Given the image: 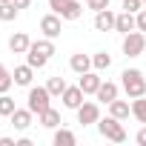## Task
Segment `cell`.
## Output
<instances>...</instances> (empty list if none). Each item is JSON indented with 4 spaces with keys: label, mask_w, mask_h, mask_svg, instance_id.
Returning <instances> with one entry per match:
<instances>
[{
    "label": "cell",
    "mask_w": 146,
    "mask_h": 146,
    "mask_svg": "<svg viewBox=\"0 0 146 146\" xmlns=\"http://www.w3.org/2000/svg\"><path fill=\"white\" fill-rule=\"evenodd\" d=\"M12 83H15L12 72H9L3 63H0V95H3V92H9V89H12Z\"/></svg>",
    "instance_id": "cell-26"
},
{
    "label": "cell",
    "mask_w": 146,
    "mask_h": 146,
    "mask_svg": "<svg viewBox=\"0 0 146 146\" xmlns=\"http://www.w3.org/2000/svg\"><path fill=\"white\" fill-rule=\"evenodd\" d=\"M15 6H17V9H29V6H32V0H15Z\"/></svg>",
    "instance_id": "cell-34"
},
{
    "label": "cell",
    "mask_w": 146,
    "mask_h": 146,
    "mask_svg": "<svg viewBox=\"0 0 146 146\" xmlns=\"http://www.w3.org/2000/svg\"><path fill=\"white\" fill-rule=\"evenodd\" d=\"M117 92H120V86H117V83H112V80H106V83H100V89H98V95H95V98H98L100 103H106V106H109V103L117 98Z\"/></svg>",
    "instance_id": "cell-14"
},
{
    "label": "cell",
    "mask_w": 146,
    "mask_h": 146,
    "mask_svg": "<svg viewBox=\"0 0 146 146\" xmlns=\"http://www.w3.org/2000/svg\"><path fill=\"white\" fill-rule=\"evenodd\" d=\"M115 20H117V15H115L112 9L95 12V29H98V32H112V29H115Z\"/></svg>",
    "instance_id": "cell-9"
},
{
    "label": "cell",
    "mask_w": 146,
    "mask_h": 146,
    "mask_svg": "<svg viewBox=\"0 0 146 146\" xmlns=\"http://www.w3.org/2000/svg\"><path fill=\"white\" fill-rule=\"evenodd\" d=\"M135 17H137V29H140V32H146V9H140Z\"/></svg>",
    "instance_id": "cell-30"
},
{
    "label": "cell",
    "mask_w": 146,
    "mask_h": 146,
    "mask_svg": "<svg viewBox=\"0 0 146 146\" xmlns=\"http://www.w3.org/2000/svg\"><path fill=\"white\" fill-rule=\"evenodd\" d=\"M135 29H137V17H135L132 12H120V15H117V20H115V32L129 35V32H135Z\"/></svg>",
    "instance_id": "cell-12"
},
{
    "label": "cell",
    "mask_w": 146,
    "mask_h": 146,
    "mask_svg": "<svg viewBox=\"0 0 146 146\" xmlns=\"http://www.w3.org/2000/svg\"><path fill=\"white\" fill-rule=\"evenodd\" d=\"M143 49H146V35H143L140 29L123 35V54H126V57H140Z\"/></svg>",
    "instance_id": "cell-4"
},
{
    "label": "cell",
    "mask_w": 146,
    "mask_h": 146,
    "mask_svg": "<svg viewBox=\"0 0 146 146\" xmlns=\"http://www.w3.org/2000/svg\"><path fill=\"white\" fill-rule=\"evenodd\" d=\"M66 3V0H49V6H52V12H60V6Z\"/></svg>",
    "instance_id": "cell-32"
},
{
    "label": "cell",
    "mask_w": 146,
    "mask_h": 146,
    "mask_svg": "<svg viewBox=\"0 0 146 146\" xmlns=\"http://www.w3.org/2000/svg\"><path fill=\"white\" fill-rule=\"evenodd\" d=\"M83 3H86V0H83Z\"/></svg>",
    "instance_id": "cell-37"
},
{
    "label": "cell",
    "mask_w": 146,
    "mask_h": 146,
    "mask_svg": "<svg viewBox=\"0 0 146 146\" xmlns=\"http://www.w3.org/2000/svg\"><path fill=\"white\" fill-rule=\"evenodd\" d=\"M92 66H95L98 72H106V69L112 66V57H109L106 52H98V54H92Z\"/></svg>",
    "instance_id": "cell-25"
},
{
    "label": "cell",
    "mask_w": 146,
    "mask_h": 146,
    "mask_svg": "<svg viewBox=\"0 0 146 146\" xmlns=\"http://www.w3.org/2000/svg\"><path fill=\"white\" fill-rule=\"evenodd\" d=\"M98 120H100V106L92 103V100H83V103L78 106V123H80V126H92V123H98Z\"/></svg>",
    "instance_id": "cell-6"
},
{
    "label": "cell",
    "mask_w": 146,
    "mask_h": 146,
    "mask_svg": "<svg viewBox=\"0 0 146 146\" xmlns=\"http://www.w3.org/2000/svg\"><path fill=\"white\" fill-rule=\"evenodd\" d=\"M86 6L92 12H103V9H109V0H86Z\"/></svg>",
    "instance_id": "cell-29"
},
{
    "label": "cell",
    "mask_w": 146,
    "mask_h": 146,
    "mask_svg": "<svg viewBox=\"0 0 146 146\" xmlns=\"http://www.w3.org/2000/svg\"><path fill=\"white\" fill-rule=\"evenodd\" d=\"M63 17L57 15V12H52V15H43L40 17V32H43V37H60V32H63V23H60Z\"/></svg>",
    "instance_id": "cell-5"
},
{
    "label": "cell",
    "mask_w": 146,
    "mask_h": 146,
    "mask_svg": "<svg viewBox=\"0 0 146 146\" xmlns=\"http://www.w3.org/2000/svg\"><path fill=\"white\" fill-rule=\"evenodd\" d=\"M0 3H6V0H0Z\"/></svg>",
    "instance_id": "cell-35"
},
{
    "label": "cell",
    "mask_w": 146,
    "mask_h": 146,
    "mask_svg": "<svg viewBox=\"0 0 146 146\" xmlns=\"http://www.w3.org/2000/svg\"><path fill=\"white\" fill-rule=\"evenodd\" d=\"M100 83H103V78L98 75V72H83L80 75V80H78V86L83 89V95H98V89H100Z\"/></svg>",
    "instance_id": "cell-7"
},
{
    "label": "cell",
    "mask_w": 146,
    "mask_h": 146,
    "mask_svg": "<svg viewBox=\"0 0 146 146\" xmlns=\"http://www.w3.org/2000/svg\"><path fill=\"white\" fill-rule=\"evenodd\" d=\"M17 6H15V0H6V3H0V20L3 23H12L15 17H17Z\"/></svg>",
    "instance_id": "cell-22"
},
{
    "label": "cell",
    "mask_w": 146,
    "mask_h": 146,
    "mask_svg": "<svg viewBox=\"0 0 146 146\" xmlns=\"http://www.w3.org/2000/svg\"><path fill=\"white\" fill-rule=\"evenodd\" d=\"M15 109H17V106H15V98H9V92H3V95H0V115H3V117H12Z\"/></svg>",
    "instance_id": "cell-24"
},
{
    "label": "cell",
    "mask_w": 146,
    "mask_h": 146,
    "mask_svg": "<svg viewBox=\"0 0 146 146\" xmlns=\"http://www.w3.org/2000/svg\"><path fill=\"white\" fill-rule=\"evenodd\" d=\"M98 132L106 137V140H112V143H123L126 140V129H123V123L117 120V117H100L98 120Z\"/></svg>",
    "instance_id": "cell-2"
},
{
    "label": "cell",
    "mask_w": 146,
    "mask_h": 146,
    "mask_svg": "<svg viewBox=\"0 0 146 146\" xmlns=\"http://www.w3.org/2000/svg\"><path fill=\"white\" fill-rule=\"evenodd\" d=\"M46 89L52 92V98H60V95L66 92V80H63L60 75H54V78H49V80H46Z\"/></svg>",
    "instance_id": "cell-23"
},
{
    "label": "cell",
    "mask_w": 146,
    "mask_h": 146,
    "mask_svg": "<svg viewBox=\"0 0 146 146\" xmlns=\"http://www.w3.org/2000/svg\"><path fill=\"white\" fill-rule=\"evenodd\" d=\"M143 3H146V0H143Z\"/></svg>",
    "instance_id": "cell-36"
},
{
    "label": "cell",
    "mask_w": 146,
    "mask_h": 146,
    "mask_svg": "<svg viewBox=\"0 0 146 146\" xmlns=\"http://www.w3.org/2000/svg\"><path fill=\"white\" fill-rule=\"evenodd\" d=\"M57 15H60L63 20H78V17L83 15V0H66Z\"/></svg>",
    "instance_id": "cell-11"
},
{
    "label": "cell",
    "mask_w": 146,
    "mask_h": 146,
    "mask_svg": "<svg viewBox=\"0 0 146 146\" xmlns=\"http://www.w3.org/2000/svg\"><path fill=\"white\" fill-rule=\"evenodd\" d=\"M29 46H32V40H29V35H26V32H15V35L9 37V49H12L15 54H26V52H29Z\"/></svg>",
    "instance_id": "cell-13"
},
{
    "label": "cell",
    "mask_w": 146,
    "mask_h": 146,
    "mask_svg": "<svg viewBox=\"0 0 146 146\" xmlns=\"http://www.w3.org/2000/svg\"><path fill=\"white\" fill-rule=\"evenodd\" d=\"M0 146H17L15 137H0Z\"/></svg>",
    "instance_id": "cell-33"
},
{
    "label": "cell",
    "mask_w": 146,
    "mask_h": 146,
    "mask_svg": "<svg viewBox=\"0 0 146 146\" xmlns=\"http://www.w3.org/2000/svg\"><path fill=\"white\" fill-rule=\"evenodd\" d=\"M29 52H37V54H43V57H52V54H54V40H52V37H43V40H32Z\"/></svg>",
    "instance_id": "cell-19"
},
{
    "label": "cell",
    "mask_w": 146,
    "mask_h": 146,
    "mask_svg": "<svg viewBox=\"0 0 146 146\" xmlns=\"http://www.w3.org/2000/svg\"><path fill=\"white\" fill-rule=\"evenodd\" d=\"M52 92L46 89V86H29V98H26V106L35 112V115H43L52 103Z\"/></svg>",
    "instance_id": "cell-3"
},
{
    "label": "cell",
    "mask_w": 146,
    "mask_h": 146,
    "mask_svg": "<svg viewBox=\"0 0 146 146\" xmlns=\"http://www.w3.org/2000/svg\"><path fill=\"white\" fill-rule=\"evenodd\" d=\"M26 63H29L32 69H43V66L49 63V57H43V54H37V52H26Z\"/></svg>",
    "instance_id": "cell-27"
},
{
    "label": "cell",
    "mask_w": 146,
    "mask_h": 146,
    "mask_svg": "<svg viewBox=\"0 0 146 146\" xmlns=\"http://www.w3.org/2000/svg\"><path fill=\"white\" fill-rule=\"evenodd\" d=\"M37 120H40V126H46V129H57V126H60V112L49 106L43 115H37Z\"/></svg>",
    "instance_id": "cell-20"
},
{
    "label": "cell",
    "mask_w": 146,
    "mask_h": 146,
    "mask_svg": "<svg viewBox=\"0 0 146 146\" xmlns=\"http://www.w3.org/2000/svg\"><path fill=\"white\" fill-rule=\"evenodd\" d=\"M120 86H123V92H126L129 98L146 95V78H143V72H140V69H123Z\"/></svg>",
    "instance_id": "cell-1"
},
{
    "label": "cell",
    "mask_w": 146,
    "mask_h": 146,
    "mask_svg": "<svg viewBox=\"0 0 146 146\" xmlns=\"http://www.w3.org/2000/svg\"><path fill=\"white\" fill-rule=\"evenodd\" d=\"M12 78H15V83L17 86H32V78H35V69L26 63V66H17L15 72H12Z\"/></svg>",
    "instance_id": "cell-17"
},
{
    "label": "cell",
    "mask_w": 146,
    "mask_h": 146,
    "mask_svg": "<svg viewBox=\"0 0 146 146\" xmlns=\"http://www.w3.org/2000/svg\"><path fill=\"white\" fill-rule=\"evenodd\" d=\"M32 117H35V112L26 106V109H15L12 112V126L17 129V132H26L29 126H32Z\"/></svg>",
    "instance_id": "cell-10"
},
{
    "label": "cell",
    "mask_w": 146,
    "mask_h": 146,
    "mask_svg": "<svg viewBox=\"0 0 146 146\" xmlns=\"http://www.w3.org/2000/svg\"><path fill=\"white\" fill-rule=\"evenodd\" d=\"M54 146H75L78 143V137H75V132H72V129H63V126H57L54 129Z\"/></svg>",
    "instance_id": "cell-18"
},
{
    "label": "cell",
    "mask_w": 146,
    "mask_h": 146,
    "mask_svg": "<svg viewBox=\"0 0 146 146\" xmlns=\"http://www.w3.org/2000/svg\"><path fill=\"white\" fill-rule=\"evenodd\" d=\"M109 115H112V117H117V120H126V117L132 115V103H126V100H117V98H115V100L109 103Z\"/></svg>",
    "instance_id": "cell-16"
},
{
    "label": "cell",
    "mask_w": 146,
    "mask_h": 146,
    "mask_svg": "<svg viewBox=\"0 0 146 146\" xmlns=\"http://www.w3.org/2000/svg\"><path fill=\"white\" fill-rule=\"evenodd\" d=\"M60 100H63L66 109H75V112H78V106L83 103V89H80V86H66V92L60 95Z\"/></svg>",
    "instance_id": "cell-8"
},
{
    "label": "cell",
    "mask_w": 146,
    "mask_h": 146,
    "mask_svg": "<svg viewBox=\"0 0 146 146\" xmlns=\"http://www.w3.org/2000/svg\"><path fill=\"white\" fill-rule=\"evenodd\" d=\"M135 140H137L140 146H146V123H143V129H140V132L135 135Z\"/></svg>",
    "instance_id": "cell-31"
},
{
    "label": "cell",
    "mask_w": 146,
    "mask_h": 146,
    "mask_svg": "<svg viewBox=\"0 0 146 146\" xmlns=\"http://www.w3.org/2000/svg\"><path fill=\"white\" fill-rule=\"evenodd\" d=\"M69 66H72V72H78V75H83V72L95 69V66H92V57H89V54H83V52H78V54H72Z\"/></svg>",
    "instance_id": "cell-15"
},
{
    "label": "cell",
    "mask_w": 146,
    "mask_h": 146,
    "mask_svg": "<svg viewBox=\"0 0 146 146\" xmlns=\"http://www.w3.org/2000/svg\"><path fill=\"white\" fill-rule=\"evenodd\" d=\"M132 117L137 123H146V98H132Z\"/></svg>",
    "instance_id": "cell-21"
},
{
    "label": "cell",
    "mask_w": 146,
    "mask_h": 146,
    "mask_svg": "<svg viewBox=\"0 0 146 146\" xmlns=\"http://www.w3.org/2000/svg\"><path fill=\"white\" fill-rule=\"evenodd\" d=\"M140 6H143V0H123V12H132V15H137L140 12Z\"/></svg>",
    "instance_id": "cell-28"
}]
</instances>
